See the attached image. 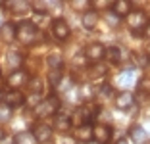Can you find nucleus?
<instances>
[{
  "mask_svg": "<svg viewBox=\"0 0 150 144\" xmlns=\"http://www.w3.org/2000/svg\"><path fill=\"white\" fill-rule=\"evenodd\" d=\"M37 35H39V29H37L35 23L33 21H21L18 25V35H16V39L21 44H31V42H35Z\"/></svg>",
  "mask_w": 150,
  "mask_h": 144,
  "instance_id": "nucleus-1",
  "label": "nucleus"
},
{
  "mask_svg": "<svg viewBox=\"0 0 150 144\" xmlns=\"http://www.w3.org/2000/svg\"><path fill=\"white\" fill-rule=\"evenodd\" d=\"M60 108V100H58V96H48V98H44L42 102H39V106L35 108V114L39 117H50L54 115Z\"/></svg>",
  "mask_w": 150,
  "mask_h": 144,
  "instance_id": "nucleus-2",
  "label": "nucleus"
},
{
  "mask_svg": "<svg viewBox=\"0 0 150 144\" xmlns=\"http://www.w3.org/2000/svg\"><path fill=\"white\" fill-rule=\"evenodd\" d=\"M104 54H106V48H104V44L100 42H93L88 44L87 48H85V58L91 61H94V64H100V60L104 58Z\"/></svg>",
  "mask_w": 150,
  "mask_h": 144,
  "instance_id": "nucleus-3",
  "label": "nucleus"
},
{
  "mask_svg": "<svg viewBox=\"0 0 150 144\" xmlns=\"http://www.w3.org/2000/svg\"><path fill=\"white\" fill-rule=\"evenodd\" d=\"M127 23L135 33H139L141 29H146V13L144 12H131L127 16Z\"/></svg>",
  "mask_w": 150,
  "mask_h": 144,
  "instance_id": "nucleus-4",
  "label": "nucleus"
},
{
  "mask_svg": "<svg viewBox=\"0 0 150 144\" xmlns=\"http://www.w3.org/2000/svg\"><path fill=\"white\" fill-rule=\"evenodd\" d=\"M93 136H94V138H96L100 144L110 142V138H112V127H110V125H104V123L93 127Z\"/></svg>",
  "mask_w": 150,
  "mask_h": 144,
  "instance_id": "nucleus-5",
  "label": "nucleus"
},
{
  "mask_svg": "<svg viewBox=\"0 0 150 144\" xmlns=\"http://www.w3.org/2000/svg\"><path fill=\"white\" fill-rule=\"evenodd\" d=\"M33 136H35L37 142H48V140L52 138V127L44 125V123H39V125H35V129H33Z\"/></svg>",
  "mask_w": 150,
  "mask_h": 144,
  "instance_id": "nucleus-6",
  "label": "nucleus"
},
{
  "mask_svg": "<svg viewBox=\"0 0 150 144\" xmlns=\"http://www.w3.org/2000/svg\"><path fill=\"white\" fill-rule=\"evenodd\" d=\"M52 35L56 37L58 40H66L69 37V25H67L64 19H56L52 23Z\"/></svg>",
  "mask_w": 150,
  "mask_h": 144,
  "instance_id": "nucleus-7",
  "label": "nucleus"
},
{
  "mask_svg": "<svg viewBox=\"0 0 150 144\" xmlns=\"http://www.w3.org/2000/svg\"><path fill=\"white\" fill-rule=\"evenodd\" d=\"M27 81H29V75H27L23 69L13 71V73L8 77V85L13 88V90H16V88H19V87H23V85H25Z\"/></svg>",
  "mask_w": 150,
  "mask_h": 144,
  "instance_id": "nucleus-8",
  "label": "nucleus"
},
{
  "mask_svg": "<svg viewBox=\"0 0 150 144\" xmlns=\"http://www.w3.org/2000/svg\"><path fill=\"white\" fill-rule=\"evenodd\" d=\"M23 100H25V98H23V94L19 90H10V92H6V94H4V104L8 106L10 109L21 106Z\"/></svg>",
  "mask_w": 150,
  "mask_h": 144,
  "instance_id": "nucleus-9",
  "label": "nucleus"
},
{
  "mask_svg": "<svg viewBox=\"0 0 150 144\" xmlns=\"http://www.w3.org/2000/svg\"><path fill=\"white\" fill-rule=\"evenodd\" d=\"M133 104H135V96H133L131 92H127V90L119 92V94L115 96V106H117L119 109H129Z\"/></svg>",
  "mask_w": 150,
  "mask_h": 144,
  "instance_id": "nucleus-10",
  "label": "nucleus"
},
{
  "mask_svg": "<svg viewBox=\"0 0 150 144\" xmlns=\"http://www.w3.org/2000/svg\"><path fill=\"white\" fill-rule=\"evenodd\" d=\"M112 10H114V13L117 18L129 16L131 13V2H127V0H115V2H112Z\"/></svg>",
  "mask_w": 150,
  "mask_h": 144,
  "instance_id": "nucleus-11",
  "label": "nucleus"
},
{
  "mask_svg": "<svg viewBox=\"0 0 150 144\" xmlns=\"http://www.w3.org/2000/svg\"><path fill=\"white\" fill-rule=\"evenodd\" d=\"M71 127V117L66 114H56L54 115V129H58L60 133H66Z\"/></svg>",
  "mask_w": 150,
  "mask_h": 144,
  "instance_id": "nucleus-12",
  "label": "nucleus"
},
{
  "mask_svg": "<svg viewBox=\"0 0 150 144\" xmlns=\"http://www.w3.org/2000/svg\"><path fill=\"white\" fill-rule=\"evenodd\" d=\"M137 81V75H135V69H125L123 73L117 77V85L123 88H129L133 83Z\"/></svg>",
  "mask_w": 150,
  "mask_h": 144,
  "instance_id": "nucleus-13",
  "label": "nucleus"
},
{
  "mask_svg": "<svg viewBox=\"0 0 150 144\" xmlns=\"http://www.w3.org/2000/svg\"><path fill=\"white\" fill-rule=\"evenodd\" d=\"M129 135H131V140L135 144H144L146 140H148V133H146V129H142L141 125H135Z\"/></svg>",
  "mask_w": 150,
  "mask_h": 144,
  "instance_id": "nucleus-14",
  "label": "nucleus"
},
{
  "mask_svg": "<svg viewBox=\"0 0 150 144\" xmlns=\"http://www.w3.org/2000/svg\"><path fill=\"white\" fill-rule=\"evenodd\" d=\"M91 138H93V127H91V123H88V125H81V127L75 129V140L88 142Z\"/></svg>",
  "mask_w": 150,
  "mask_h": 144,
  "instance_id": "nucleus-15",
  "label": "nucleus"
},
{
  "mask_svg": "<svg viewBox=\"0 0 150 144\" xmlns=\"http://www.w3.org/2000/svg\"><path fill=\"white\" fill-rule=\"evenodd\" d=\"M16 35H18V29L12 25V23H4V25L0 27V37L4 42H12L16 40Z\"/></svg>",
  "mask_w": 150,
  "mask_h": 144,
  "instance_id": "nucleus-16",
  "label": "nucleus"
},
{
  "mask_svg": "<svg viewBox=\"0 0 150 144\" xmlns=\"http://www.w3.org/2000/svg\"><path fill=\"white\" fill-rule=\"evenodd\" d=\"M81 23H83L85 29H94V25L98 23V16L94 10H87V12H83V19H81Z\"/></svg>",
  "mask_w": 150,
  "mask_h": 144,
  "instance_id": "nucleus-17",
  "label": "nucleus"
},
{
  "mask_svg": "<svg viewBox=\"0 0 150 144\" xmlns=\"http://www.w3.org/2000/svg\"><path fill=\"white\" fill-rule=\"evenodd\" d=\"M6 60H8L6 64H8L12 69L18 71L19 66H21V61H23V58H21V54H19V52H8V54H6Z\"/></svg>",
  "mask_w": 150,
  "mask_h": 144,
  "instance_id": "nucleus-18",
  "label": "nucleus"
},
{
  "mask_svg": "<svg viewBox=\"0 0 150 144\" xmlns=\"http://www.w3.org/2000/svg\"><path fill=\"white\" fill-rule=\"evenodd\" d=\"M104 56L108 58V61H112V64H119L121 61V50H119V46H110V48H106V54Z\"/></svg>",
  "mask_w": 150,
  "mask_h": 144,
  "instance_id": "nucleus-19",
  "label": "nucleus"
},
{
  "mask_svg": "<svg viewBox=\"0 0 150 144\" xmlns=\"http://www.w3.org/2000/svg\"><path fill=\"white\" fill-rule=\"evenodd\" d=\"M46 64H48L50 71L62 69V58H60V54H50V56L46 58Z\"/></svg>",
  "mask_w": 150,
  "mask_h": 144,
  "instance_id": "nucleus-20",
  "label": "nucleus"
},
{
  "mask_svg": "<svg viewBox=\"0 0 150 144\" xmlns=\"http://www.w3.org/2000/svg\"><path fill=\"white\" fill-rule=\"evenodd\" d=\"M29 90H31L33 96H40L42 94V81H40L39 77H33L31 81H29Z\"/></svg>",
  "mask_w": 150,
  "mask_h": 144,
  "instance_id": "nucleus-21",
  "label": "nucleus"
},
{
  "mask_svg": "<svg viewBox=\"0 0 150 144\" xmlns=\"http://www.w3.org/2000/svg\"><path fill=\"white\" fill-rule=\"evenodd\" d=\"M104 73H106V66H104V64H94V66L88 69L91 79H98V77H102Z\"/></svg>",
  "mask_w": 150,
  "mask_h": 144,
  "instance_id": "nucleus-22",
  "label": "nucleus"
},
{
  "mask_svg": "<svg viewBox=\"0 0 150 144\" xmlns=\"http://www.w3.org/2000/svg\"><path fill=\"white\" fill-rule=\"evenodd\" d=\"M13 140H16V144H33L35 142V136L29 135V133H21V135L13 136Z\"/></svg>",
  "mask_w": 150,
  "mask_h": 144,
  "instance_id": "nucleus-23",
  "label": "nucleus"
},
{
  "mask_svg": "<svg viewBox=\"0 0 150 144\" xmlns=\"http://www.w3.org/2000/svg\"><path fill=\"white\" fill-rule=\"evenodd\" d=\"M62 79H64V75H62L60 69H58V71H50V75H48V81H50L52 87H58V85L62 83Z\"/></svg>",
  "mask_w": 150,
  "mask_h": 144,
  "instance_id": "nucleus-24",
  "label": "nucleus"
},
{
  "mask_svg": "<svg viewBox=\"0 0 150 144\" xmlns=\"http://www.w3.org/2000/svg\"><path fill=\"white\" fill-rule=\"evenodd\" d=\"M29 6H31V4H27V2H10L8 8H12L13 12L18 13V12H27V10H29Z\"/></svg>",
  "mask_w": 150,
  "mask_h": 144,
  "instance_id": "nucleus-25",
  "label": "nucleus"
},
{
  "mask_svg": "<svg viewBox=\"0 0 150 144\" xmlns=\"http://www.w3.org/2000/svg\"><path fill=\"white\" fill-rule=\"evenodd\" d=\"M10 117H12V109L8 108V106H0V121H10Z\"/></svg>",
  "mask_w": 150,
  "mask_h": 144,
  "instance_id": "nucleus-26",
  "label": "nucleus"
},
{
  "mask_svg": "<svg viewBox=\"0 0 150 144\" xmlns=\"http://www.w3.org/2000/svg\"><path fill=\"white\" fill-rule=\"evenodd\" d=\"M96 94L100 96V98H110V96H112V87H110V85H104Z\"/></svg>",
  "mask_w": 150,
  "mask_h": 144,
  "instance_id": "nucleus-27",
  "label": "nucleus"
},
{
  "mask_svg": "<svg viewBox=\"0 0 150 144\" xmlns=\"http://www.w3.org/2000/svg\"><path fill=\"white\" fill-rule=\"evenodd\" d=\"M139 90H141V92H146V90H150V79L142 77L141 81H139Z\"/></svg>",
  "mask_w": 150,
  "mask_h": 144,
  "instance_id": "nucleus-28",
  "label": "nucleus"
},
{
  "mask_svg": "<svg viewBox=\"0 0 150 144\" xmlns=\"http://www.w3.org/2000/svg\"><path fill=\"white\" fill-rule=\"evenodd\" d=\"M56 144H75V138H71V136H58Z\"/></svg>",
  "mask_w": 150,
  "mask_h": 144,
  "instance_id": "nucleus-29",
  "label": "nucleus"
},
{
  "mask_svg": "<svg viewBox=\"0 0 150 144\" xmlns=\"http://www.w3.org/2000/svg\"><path fill=\"white\" fill-rule=\"evenodd\" d=\"M106 19H108V23H110V25H117V21H119V18L115 16L114 12H108L106 13Z\"/></svg>",
  "mask_w": 150,
  "mask_h": 144,
  "instance_id": "nucleus-30",
  "label": "nucleus"
},
{
  "mask_svg": "<svg viewBox=\"0 0 150 144\" xmlns=\"http://www.w3.org/2000/svg\"><path fill=\"white\" fill-rule=\"evenodd\" d=\"M91 6V2H71V8L75 10H87Z\"/></svg>",
  "mask_w": 150,
  "mask_h": 144,
  "instance_id": "nucleus-31",
  "label": "nucleus"
},
{
  "mask_svg": "<svg viewBox=\"0 0 150 144\" xmlns=\"http://www.w3.org/2000/svg\"><path fill=\"white\" fill-rule=\"evenodd\" d=\"M85 54H79V56H75V61H73V64H75V66H83V64H85Z\"/></svg>",
  "mask_w": 150,
  "mask_h": 144,
  "instance_id": "nucleus-32",
  "label": "nucleus"
},
{
  "mask_svg": "<svg viewBox=\"0 0 150 144\" xmlns=\"http://www.w3.org/2000/svg\"><path fill=\"white\" fill-rule=\"evenodd\" d=\"M0 144H16V140H13V136H4L0 140Z\"/></svg>",
  "mask_w": 150,
  "mask_h": 144,
  "instance_id": "nucleus-33",
  "label": "nucleus"
},
{
  "mask_svg": "<svg viewBox=\"0 0 150 144\" xmlns=\"http://www.w3.org/2000/svg\"><path fill=\"white\" fill-rule=\"evenodd\" d=\"M144 35H146V37H148V39H150V23H148V25H146V29H144Z\"/></svg>",
  "mask_w": 150,
  "mask_h": 144,
  "instance_id": "nucleus-34",
  "label": "nucleus"
},
{
  "mask_svg": "<svg viewBox=\"0 0 150 144\" xmlns=\"http://www.w3.org/2000/svg\"><path fill=\"white\" fill-rule=\"evenodd\" d=\"M117 144H129V142H127V138H119Z\"/></svg>",
  "mask_w": 150,
  "mask_h": 144,
  "instance_id": "nucleus-35",
  "label": "nucleus"
},
{
  "mask_svg": "<svg viewBox=\"0 0 150 144\" xmlns=\"http://www.w3.org/2000/svg\"><path fill=\"white\" fill-rule=\"evenodd\" d=\"M4 138V131H2V129H0V140Z\"/></svg>",
  "mask_w": 150,
  "mask_h": 144,
  "instance_id": "nucleus-36",
  "label": "nucleus"
},
{
  "mask_svg": "<svg viewBox=\"0 0 150 144\" xmlns=\"http://www.w3.org/2000/svg\"><path fill=\"white\" fill-rule=\"evenodd\" d=\"M2 98H4V94H2V90H0V100H2Z\"/></svg>",
  "mask_w": 150,
  "mask_h": 144,
  "instance_id": "nucleus-37",
  "label": "nucleus"
},
{
  "mask_svg": "<svg viewBox=\"0 0 150 144\" xmlns=\"http://www.w3.org/2000/svg\"><path fill=\"white\" fill-rule=\"evenodd\" d=\"M0 8H4V2H0Z\"/></svg>",
  "mask_w": 150,
  "mask_h": 144,
  "instance_id": "nucleus-38",
  "label": "nucleus"
},
{
  "mask_svg": "<svg viewBox=\"0 0 150 144\" xmlns=\"http://www.w3.org/2000/svg\"><path fill=\"white\" fill-rule=\"evenodd\" d=\"M148 67H150V61H148Z\"/></svg>",
  "mask_w": 150,
  "mask_h": 144,
  "instance_id": "nucleus-39",
  "label": "nucleus"
},
{
  "mask_svg": "<svg viewBox=\"0 0 150 144\" xmlns=\"http://www.w3.org/2000/svg\"><path fill=\"white\" fill-rule=\"evenodd\" d=\"M0 79H2V77H0Z\"/></svg>",
  "mask_w": 150,
  "mask_h": 144,
  "instance_id": "nucleus-40",
  "label": "nucleus"
}]
</instances>
